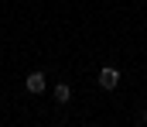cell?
Returning a JSON list of instances; mask_svg holds the SVG:
<instances>
[{"instance_id": "obj_1", "label": "cell", "mask_w": 147, "mask_h": 127, "mask_svg": "<svg viewBox=\"0 0 147 127\" xmlns=\"http://www.w3.org/2000/svg\"><path fill=\"white\" fill-rule=\"evenodd\" d=\"M96 79H99V86H103V89H116V86H120V69H113V65H103Z\"/></svg>"}, {"instance_id": "obj_2", "label": "cell", "mask_w": 147, "mask_h": 127, "mask_svg": "<svg viewBox=\"0 0 147 127\" xmlns=\"http://www.w3.org/2000/svg\"><path fill=\"white\" fill-rule=\"evenodd\" d=\"M24 86H28V93H45V86H48V79H45V72H31L28 79H24Z\"/></svg>"}, {"instance_id": "obj_3", "label": "cell", "mask_w": 147, "mask_h": 127, "mask_svg": "<svg viewBox=\"0 0 147 127\" xmlns=\"http://www.w3.org/2000/svg\"><path fill=\"white\" fill-rule=\"evenodd\" d=\"M55 100H58V103H69V100H72V89H69V83H58V86H55Z\"/></svg>"}]
</instances>
